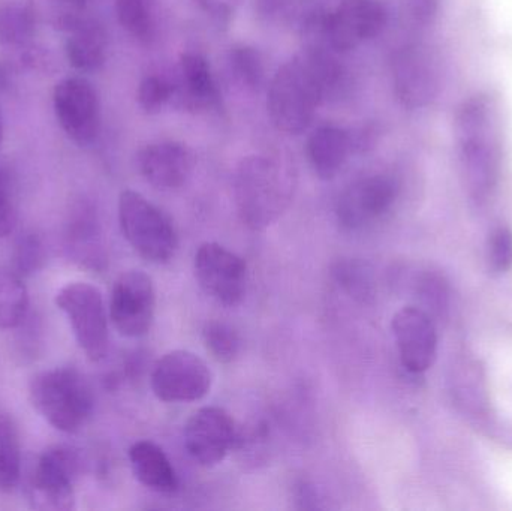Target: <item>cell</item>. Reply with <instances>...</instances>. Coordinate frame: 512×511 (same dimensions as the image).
<instances>
[{
	"label": "cell",
	"mask_w": 512,
	"mask_h": 511,
	"mask_svg": "<svg viewBox=\"0 0 512 511\" xmlns=\"http://www.w3.org/2000/svg\"><path fill=\"white\" fill-rule=\"evenodd\" d=\"M460 174L469 197L486 203L502 168V129L498 104L487 93H475L460 104L454 119Z\"/></svg>",
	"instance_id": "6da1fadb"
},
{
	"label": "cell",
	"mask_w": 512,
	"mask_h": 511,
	"mask_svg": "<svg viewBox=\"0 0 512 511\" xmlns=\"http://www.w3.org/2000/svg\"><path fill=\"white\" fill-rule=\"evenodd\" d=\"M291 171L270 155H249L237 165L234 200L246 227L265 230L291 201Z\"/></svg>",
	"instance_id": "7a4b0ae2"
},
{
	"label": "cell",
	"mask_w": 512,
	"mask_h": 511,
	"mask_svg": "<svg viewBox=\"0 0 512 511\" xmlns=\"http://www.w3.org/2000/svg\"><path fill=\"white\" fill-rule=\"evenodd\" d=\"M327 98L321 78L304 51L283 63L268 86L267 110L277 131L297 135L313 122Z\"/></svg>",
	"instance_id": "3957f363"
},
{
	"label": "cell",
	"mask_w": 512,
	"mask_h": 511,
	"mask_svg": "<svg viewBox=\"0 0 512 511\" xmlns=\"http://www.w3.org/2000/svg\"><path fill=\"white\" fill-rule=\"evenodd\" d=\"M29 398L33 408L57 431L75 434L93 413V395L83 375L74 368H54L32 378Z\"/></svg>",
	"instance_id": "277c9868"
},
{
	"label": "cell",
	"mask_w": 512,
	"mask_h": 511,
	"mask_svg": "<svg viewBox=\"0 0 512 511\" xmlns=\"http://www.w3.org/2000/svg\"><path fill=\"white\" fill-rule=\"evenodd\" d=\"M123 237L135 252L153 264H167L179 248V237L170 216L140 192L126 189L119 198Z\"/></svg>",
	"instance_id": "5b68a950"
},
{
	"label": "cell",
	"mask_w": 512,
	"mask_h": 511,
	"mask_svg": "<svg viewBox=\"0 0 512 511\" xmlns=\"http://www.w3.org/2000/svg\"><path fill=\"white\" fill-rule=\"evenodd\" d=\"M56 306L66 315L75 341L90 362L107 356L108 315L101 291L87 282H71L56 294Z\"/></svg>",
	"instance_id": "8992f818"
},
{
	"label": "cell",
	"mask_w": 512,
	"mask_h": 511,
	"mask_svg": "<svg viewBox=\"0 0 512 511\" xmlns=\"http://www.w3.org/2000/svg\"><path fill=\"white\" fill-rule=\"evenodd\" d=\"M391 81L397 101L408 110H423L438 99L442 69L438 56L424 44H406L391 59Z\"/></svg>",
	"instance_id": "52a82bcc"
},
{
	"label": "cell",
	"mask_w": 512,
	"mask_h": 511,
	"mask_svg": "<svg viewBox=\"0 0 512 511\" xmlns=\"http://www.w3.org/2000/svg\"><path fill=\"white\" fill-rule=\"evenodd\" d=\"M80 458L65 446H53L39 456L30 476V506L42 511H69L75 507V480Z\"/></svg>",
	"instance_id": "ba28073f"
},
{
	"label": "cell",
	"mask_w": 512,
	"mask_h": 511,
	"mask_svg": "<svg viewBox=\"0 0 512 511\" xmlns=\"http://www.w3.org/2000/svg\"><path fill=\"white\" fill-rule=\"evenodd\" d=\"M54 113L65 134L80 147H89L101 132V101L93 84L83 77L63 78L53 92Z\"/></svg>",
	"instance_id": "9c48e42d"
},
{
	"label": "cell",
	"mask_w": 512,
	"mask_h": 511,
	"mask_svg": "<svg viewBox=\"0 0 512 511\" xmlns=\"http://www.w3.org/2000/svg\"><path fill=\"white\" fill-rule=\"evenodd\" d=\"M387 21L382 0H340L334 11L324 12L322 30L327 44L343 54L381 35Z\"/></svg>",
	"instance_id": "30bf717a"
},
{
	"label": "cell",
	"mask_w": 512,
	"mask_h": 511,
	"mask_svg": "<svg viewBox=\"0 0 512 511\" xmlns=\"http://www.w3.org/2000/svg\"><path fill=\"white\" fill-rule=\"evenodd\" d=\"M212 371L197 354L174 350L156 362L152 371V390L162 402H195L209 395Z\"/></svg>",
	"instance_id": "8fae6325"
},
{
	"label": "cell",
	"mask_w": 512,
	"mask_h": 511,
	"mask_svg": "<svg viewBox=\"0 0 512 511\" xmlns=\"http://www.w3.org/2000/svg\"><path fill=\"white\" fill-rule=\"evenodd\" d=\"M399 197V182L390 174L355 180L340 194L337 222L346 231H361L384 218Z\"/></svg>",
	"instance_id": "7c38bea8"
},
{
	"label": "cell",
	"mask_w": 512,
	"mask_h": 511,
	"mask_svg": "<svg viewBox=\"0 0 512 511\" xmlns=\"http://www.w3.org/2000/svg\"><path fill=\"white\" fill-rule=\"evenodd\" d=\"M195 278L207 296L222 305L236 306L248 290V266L243 258L219 243H203L194 260Z\"/></svg>",
	"instance_id": "4fadbf2b"
},
{
	"label": "cell",
	"mask_w": 512,
	"mask_h": 511,
	"mask_svg": "<svg viewBox=\"0 0 512 511\" xmlns=\"http://www.w3.org/2000/svg\"><path fill=\"white\" fill-rule=\"evenodd\" d=\"M156 291L152 278L141 270L123 273L114 282L110 318L120 335L141 338L152 329Z\"/></svg>",
	"instance_id": "5bb4252c"
},
{
	"label": "cell",
	"mask_w": 512,
	"mask_h": 511,
	"mask_svg": "<svg viewBox=\"0 0 512 511\" xmlns=\"http://www.w3.org/2000/svg\"><path fill=\"white\" fill-rule=\"evenodd\" d=\"M237 441L239 431L236 423L224 408H200L185 426L186 450L203 467L221 464L236 447Z\"/></svg>",
	"instance_id": "9a60e30c"
},
{
	"label": "cell",
	"mask_w": 512,
	"mask_h": 511,
	"mask_svg": "<svg viewBox=\"0 0 512 511\" xmlns=\"http://www.w3.org/2000/svg\"><path fill=\"white\" fill-rule=\"evenodd\" d=\"M402 365L412 374L432 368L438 353V333L426 311L406 306L391 321Z\"/></svg>",
	"instance_id": "2e32d148"
},
{
	"label": "cell",
	"mask_w": 512,
	"mask_h": 511,
	"mask_svg": "<svg viewBox=\"0 0 512 511\" xmlns=\"http://www.w3.org/2000/svg\"><path fill=\"white\" fill-rule=\"evenodd\" d=\"M194 153L180 141L162 140L147 144L137 156L138 170L159 191L182 188L194 170Z\"/></svg>",
	"instance_id": "e0dca14e"
},
{
	"label": "cell",
	"mask_w": 512,
	"mask_h": 511,
	"mask_svg": "<svg viewBox=\"0 0 512 511\" xmlns=\"http://www.w3.org/2000/svg\"><path fill=\"white\" fill-rule=\"evenodd\" d=\"M66 251L75 263L92 270L107 266L104 234L98 210L90 201L78 200L71 207L65 231Z\"/></svg>",
	"instance_id": "ac0fdd59"
},
{
	"label": "cell",
	"mask_w": 512,
	"mask_h": 511,
	"mask_svg": "<svg viewBox=\"0 0 512 511\" xmlns=\"http://www.w3.org/2000/svg\"><path fill=\"white\" fill-rule=\"evenodd\" d=\"M174 98L182 107L191 111H209L218 107L219 89L212 66L200 53H183L180 56L177 78L174 81Z\"/></svg>",
	"instance_id": "d6986e66"
},
{
	"label": "cell",
	"mask_w": 512,
	"mask_h": 511,
	"mask_svg": "<svg viewBox=\"0 0 512 511\" xmlns=\"http://www.w3.org/2000/svg\"><path fill=\"white\" fill-rule=\"evenodd\" d=\"M352 135L339 126H319L307 140V158L316 176L331 180L343 170L354 150Z\"/></svg>",
	"instance_id": "ffe728a7"
},
{
	"label": "cell",
	"mask_w": 512,
	"mask_h": 511,
	"mask_svg": "<svg viewBox=\"0 0 512 511\" xmlns=\"http://www.w3.org/2000/svg\"><path fill=\"white\" fill-rule=\"evenodd\" d=\"M135 479L150 491L173 494L179 486L176 470L161 447L152 441H138L129 449Z\"/></svg>",
	"instance_id": "44dd1931"
},
{
	"label": "cell",
	"mask_w": 512,
	"mask_h": 511,
	"mask_svg": "<svg viewBox=\"0 0 512 511\" xmlns=\"http://www.w3.org/2000/svg\"><path fill=\"white\" fill-rule=\"evenodd\" d=\"M107 50L104 26L89 17L69 32L65 47L66 59L81 72L99 71L107 60Z\"/></svg>",
	"instance_id": "7402d4cb"
},
{
	"label": "cell",
	"mask_w": 512,
	"mask_h": 511,
	"mask_svg": "<svg viewBox=\"0 0 512 511\" xmlns=\"http://www.w3.org/2000/svg\"><path fill=\"white\" fill-rule=\"evenodd\" d=\"M30 3H0V45L23 48L32 42L38 26Z\"/></svg>",
	"instance_id": "603a6c76"
},
{
	"label": "cell",
	"mask_w": 512,
	"mask_h": 511,
	"mask_svg": "<svg viewBox=\"0 0 512 511\" xmlns=\"http://www.w3.org/2000/svg\"><path fill=\"white\" fill-rule=\"evenodd\" d=\"M21 477V444L17 423L0 411V492L9 494Z\"/></svg>",
	"instance_id": "cb8c5ba5"
},
{
	"label": "cell",
	"mask_w": 512,
	"mask_h": 511,
	"mask_svg": "<svg viewBox=\"0 0 512 511\" xmlns=\"http://www.w3.org/2000/svg\"><path fill=\"white\" fill-rule=\"evenodd\" d=\"M29 311V294L17 272L0 269V329L21 326Z\"/></svg>",
	"instance_id": "d4e9b609"
},
{
	"label": "cell",
	"mask_w": 512,
	"mask_h": 511,
	"mask_svg": "<svg viewBox=\"0 0 512 511\" xmlns=\"http://www.w3.org/2000/svg\"><path fill=\"white\" fill-rule=\"evenodd\" d=\"M38 23L72 32L87 18V0H30Z\"/></svg>",
	"instance_id": "484cf974"
},
{
	"label": "cell",
	"mask_w": 512,
	"mask_h": 511,
	"mask_svg": "<svg viewBox=\"0 0 512 511\" xmlns=\"http://www.w3.org/2000/svg\"><path fill=\"white\" fill-rule=\"evenodd\" d=\"M158 0H116L120 26L140 42L152 41L156 33Z\"/></svg>",
	"instance_id": "4316f807"
},
{
	"label": "cell",
	"mask_w": 512,
	"mask_h": 511,
	"mask_svg": "<svg viewBox=\"0 0 512 511\" xmlns=\"http://www.w3.org/2000/svg\"><path fill=\"white\" fill-rule=\"evenodd\" d=\"M334 281L355 302L370 303L375 297V282L372 270L363 261L342 258L331 269Z\"/></svg>",
	"instance_id": "83f0119b"
},
{
	"label": "cell",
	"mask_w": 512,
	"mask_h": 511,
	"mask_svg": "<svg viewBox=\"0 0 512 511\" xmlns=\"http://www.w3.org/2000/svg\"><path fill=\"white\" fill-rule=\"evenodd\" d=\"M231 75L240 86L256 92L265 81V66L261 54L248 44H236L228 53Z\"/></svg>",
	"instance_id": "f1b7e54d"
},
{
	"label": "cell",
	"mask_w": 512,
	"mask_h": 511,
	"mask_svg": "<svg viewBox=\"0 0 512 511\" xmlns=\"http://www.w3.org/2000/svg\"><path fill=\"white\" fill-rule=\"evenodd\" d=\"M204 344L213 359L231 363L242 353V338L231 324L225 321H210L203 329Z\"/></svg>",
	"instance_id": "f546056e"
},
{
	"label": "cell",
	"mask_w": 512,
	"mask_h": 511,
	"mask_svg": "<svg viewBox=\"0 0 512 511\" xmlns=\"http://www.w3.org/2000/svg\"><path fill=\"white\" fill-rule=\"evenodd\" d=\"M173 98L174 84L161 75H147L138 86L137 101L144 113H161Z\"/></svg>",
	"instance_id": "4dcf8cb0"
},
{
	"label": "cell",
	"mask_w": 512,
	"mask_h": 511,
	"mask_svg": "<svg viewBox=\"0 0 512 511\" xmlns=\"http://www.w3.org/2000/svg\"><path fill=\"white\" fill-rule=\"evenodd\" d=\"M45 261L44 243L35 233H26L18 239L14 251L15 270L18 275L29 276L41 270Z\"/></svg>",
	"instance_id": "1f68e13d"
},
{
	"label": "cell",
	"mask_w": 512,
	"mask_h": 511,
	"mask_svg": "<svg viewBox=\"0 0 512 511\" xmlns=\"http://www.w3.org/2000/svg\"><path fill=\"white\" fill-rule=\"evenodd\" d=\"M489 266L493 272L507 273L512 267V231L508 227H498L489 237L487 249Z\"/></svg>",
	"instance_id": "d6a6232c"
},
{
	"label": "cell",
	"mask_w": 512,
	"mask_h": 511,
	"mask_svg": "<svg viewBox=\"0 0 512 511\" xmlns=\"http://www.w3.org/2000/svg\"><path fill=\"white\" fill-rule=\"evenodd\" d=\"M17 224V210L12 203L11 182L8 174L0 170V239L9 236Z\"/></svg>",
	"instance_id": "836d02e7"
},
{
	"label": "cell",
	"mask_w": 512,
	"mask_h": 511,
	"mask_svg": "<svg viewBox=\"0 0 512 511\" xmlns=\"http://www.w3.org/2000/svg\"><path fill=\"white\" fill-rule=\"evenodd\" d=\"M201 12L219 24H228L239 11L243 0H192Z\"/></svg>",
	"instance_id": "e575fe53"
},
{
	"label": "cell",
	"mask_w": 512,
	"mask_h": 511,
	"mask_svg": "<svg viewBox=\"0 0 512 511\" xmlns=\"http://www.w3.org/2000/svg\"><path fill=\"white\" fill-rule=\"evenodd\" d=\"M406 9L415 23L430 26L441 11V0H405Z\"/></svg>",
	"instance_id": "d590c367"
},
{
	"label": "cell",
	"mask_w": 512,
	"mask_h": 511,
	"mask_svg": "<svg viewBox=\"0 0 512 511\" xmlns=\"http://www.w3.org/2000/svg\"><path fill=\"white\" fill-rule=\"evenodd\" d=\"M295 0H255L259 17L267 21L282 20L294 8Z\"/></svg>",
	"instance_id": "8d00e7d4"
},
{
	"label": "cell",
	"mask_w": 512,
	"mask_h": 511,
	"mask_svg": "<svg viewBox=\"0 0 512 511\" xmlns=\"http://www.w3.org/2000/svg\"><path fill=\"white\" fill-rule=\"evenodd\" d=\"M12 66L0 63V90H6L11 84Z\"/></svg>",
	"instance_id": "74e56055"
},
{
	"label": "cell",
	"mask_w": 512,
	"mask_h": 511,
	"mask_svg": "<svg viewBox=\"0 0 512 511\" xmlns=\"http://www.w3.org/2000/svg\"><path fill=\"white\" fill-rule=\"evenodd\" d=\"M3 141V116H2V110H0V144H2Z\"/></svg>",
	"instance_id": "f35d334b"
}]
</instances>
